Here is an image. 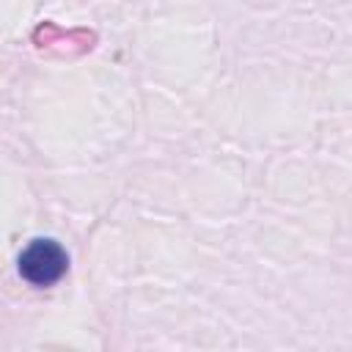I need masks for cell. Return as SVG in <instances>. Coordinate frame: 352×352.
Here are the masks:
<instances>
[{
  "instance_id": "1",
  "label": "cell",
  "mask_w": 352,
  "mask_h": 352,
  "mask_svg": "<svg viewBox=\"0 0 352 352\" xmlns=\"http://www.w3.org/2000/svg\"><path fill=\"white\" fill-rule=\"evenodd\" d=\"M63 270H66V253L52 239H36L19 258V272L36 286H47L58 280Z\"/></svg>"
}]
</instances>
